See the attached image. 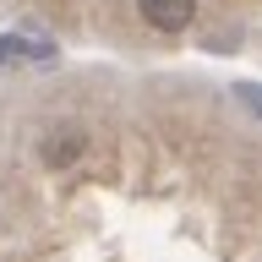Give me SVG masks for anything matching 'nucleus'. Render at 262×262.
Here are the masks:
<instances>
[{"label": "nucleus", "instance_id": "f257e3e1", "mask_svg": "<svg viewBox=\"0 0 262 262\" xmlns=\"http://www.w3.org/2000/svg\"><path fill=\"white\" fill-rule=\"evenodd\" d=\"M137 11H142L147 28H159V33H180V28L196 16V0H137Z\"/></svg>", "mask_w": 262, "mask_h": 262}]
</instances>
